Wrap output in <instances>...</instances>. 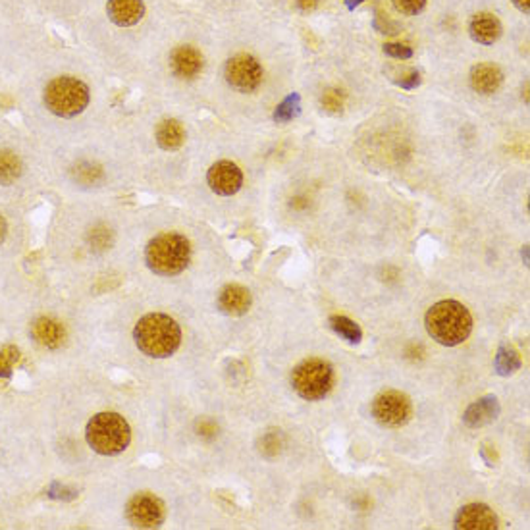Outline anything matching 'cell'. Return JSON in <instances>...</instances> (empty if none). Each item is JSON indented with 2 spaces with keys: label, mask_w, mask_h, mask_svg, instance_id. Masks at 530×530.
Here are the masks:
<instances>
[{
  "label": "cell",
  "mask_w": 530,
  "mask_h": 530,
  "mask_svg": "<svg viewBox=\"0 0 530 530\" xmlns=\"http://www.w3.org/2000/svg\"><path fill=\"white\" fill-rule=\"evenodd\" d=\"M6 234H8V224H6V219L3 214H0V244L6 239Z\"/></svg>",
  "instance_id": "obj_33"
},
{
  "label": "cell",
  "mask_w": 530,
  "mask_h": 530,
  "mask_svg": "<svg viewBox=\"0 0 530 530\" xmlns=\"http://www.w3.org/2000/svg\"><path fill=\"white\" fill-rule=\"evenodd\" d=\"M89 244L93 245L91 249L95 251H104L112 245V234L111 230H106V228L99 226V228H93L91 234H89Z\"/></svg>",
  "instance_id": "obj_27"
},
{
  "label": "cell",
  "mask_w": 530,
  "mask_h": 530,
  "mask_svg": "<svg viewBox=\"0 0 530 530\" xmlns=\"http://www.w3.org/2000/svg\"><path fill=\"white\" fill-rule=\"evenodd\" d=\"M335 384V370L330 360L320 357L303 359L292 370V385L305 402H320Z\"/></svg>",
  "instance_id": "obj_5"
},
{
  "label": "cell",
  "mask_w": 530,
  "mask_h": 530,
  "mask_svg": "<svg viewBox=\"0 0 530 530\" xmlns=\"http://www.w3.org/2000/svg\"><path fill=\"white\" fill-rule=\"evenodd\" d=\"M425 327L434 342L445 347H455L467 342L471 335L473 317L460 301L445 299L426 311Z\"/></svg>",
  "instance_id": "obj_1"
},
{
  "label": "cell",
  "mask_w": 530,
  "mask_h": 530,
  "mask_svg": "<svg viewBox=\"0 0 530 530\" xmlns=\"http://www.w3.org/2000/svg\"><path fill=\"white\" fill-rule=\"evenodd\" d=\"M297 6L303 12H312L319 6V0H297Z\"/></svg>",
  "instance_id": "obj_32"
},
{
  "label": "cell",
  "mask_w": 530,
  "mask_h": 530,
  "mask_svg": "<svg viewBox=\"0 0 530 530\" xmlns=\"http://www.w3.org/2000/svg\"><path fill=\"white\" fill-rule=\"evenodd\" d=\"M89 87L78 78H54L43 93L45 106L58 118H76L89 104Z\"/></svg>",
  "instance_id": "obj_6"
},
{
  "label": "cell",
  "mask_w": 530,
  "mask_h": 530,
  "mask_svg": "<svg viewBox=\"0 0 530 530\" xmlns=\"http://www.w3.org/2000/svg\"><path fill=\"white\" fill-rule=\"evenodd\" d=\"M74 179L83 186H95L103 179V170L96 164L81 162L74 168Z\"/></svg>",
  "instance_id": "obj_25"
},
{
  "label": "cell",
  "mask_w": 530,
  "mask_h": 530,
  "mask_svg": "<svg viewBox=\"0 0 530 530\" xmlns=\"http://www.w3.org/2000/svg\"><path fill=\"white\" fill-rule=\"evenodd\" d=\"M498 415H500L498 397L486 395V397H480L478 402L467 407V411L463 415V423L468 428H482V426L493 423V420L498 418Z\"/></svg>",
  "instance_id": "obj_15"
},
{
  "label": "cell",
  "mask_w": 530,
  "mask_h": 530,
  "mask_svg": "<svg viewBox=\"0 0 530 530\" xmlns=\"http://www.w3.org/2000/svg\"><path fill=\"white\" fill-rule=\"evenodd\" d=\"M328 324H330V328H332L337 335L344 337V340H345L347 344L357 345V344H360V340H363V330H360L359 324H357L355 320H352V319L335 315V317H330V319H328Z\"/></svg>",
  "instance_id": "obj_22"
},
{
  "label": "cell",
  "mask_w": 530,
  "mask_h": 530,
  "mask_svg": "<svg viewBox=\"0 0 530 530\" xmlns=\"http://www.w3.org/2000/svg\"><path fill=\"white\" fill-rule=\"evenodd\" d=\"M370 413L384 428H402L413 417V403L400 390H384L372 400Z\"/></svg>",
  "instance_id": "obj_7"
},
{
  "label": "cell",
  "mask_w": 530,
  "mask_h": 530,
  "mask_svg": "<svg viewBox=\"0 0 530 530\" xmlns=\"http://www.w3.org/2000/svg\"><path fill=\"white\" fill-rule=\"evenodd\" d=\"M345 99L347 95L344 89L340 87H330L322 93V99H320V104L324 111H327L328 114L332 116H337L344 112V106H345Z\"/></svg>",
  "instance_id": "obj_24"
},
{
  "label": "cell",
  "mask_w": 530,
  "mask_h": 530,
  "mask_svg": "<svg viewBox=\"0 0 530 530\" xmlns=\"http://www.w3.org/2000/svg\"><path fill=\"white\" fill-rule=\"evenodd\" d=\"M345 3H347V8L349 10H353L355 6H359L360 3H363V0H345Z\"/></svg>",
  "instance_id": "obj_35"
},
{
  "label": "cell",
  "mask_w": 530,
  "mask_h": 530,
  "mask_svg": "<svg viewBox=\"0 0 530 530\" xmlns=\"http://www.w3.org/2000/svg\"><path fill=\"white\" fill-rule=\"evenodd\" d=\"M468 31H471L473 41L478 45H493L501 37V21L493 16L488 14V12H482V14H476L471 20V26H468Z\"/></svg>",
  "instance_id": "obj_16"
},
{
  "label": "cell",
  "mask_w": 530,
  "mask_h": 530,
  "mask_svg": "<svg viewBox=\"0 0 530 530\" xmlns=\"http://www.w3.org/2000/svg\"><path fill=\"white\" fill-rule=\"evenodd\" d=\"M513 4L519 8L523 14H528L530 12V0H513Z\"/></svg>",
  "instance_id": "obj_34"
},
{
  "label": "cell",
  "mask_w": 530,
  "mask_h": 530,
  "mask_svg": "<svg viewBox=\"0 0 530 530\" xmlns=\"http://www.w3.org/2000/svg\"><path fill=\"white\" fill-rule=\"evenodd\" d=\"M503 83V74L493 64H476L471 70V87L480 95L498 93Z\"/></svg>",
  "instance_id": "obj_18"
},
{
  "label": "cell",
  "mask_w": 530,
  "mask_h": 530,
  "mask_svg": "<svg viewBox=\"0 0 530 530\" xmlns=\"http://www.w3.org/2000/svg\"><path fill=\"white\" fill-rule=\"evenodd\" d=\"M106 14L116 26L131 28L143 20L145 4L143 0H108Z\"/></svg>",
  "instance_id": "obj_14"
},
{
  "label": "cell",
  "mask_w": 530,
  "mask_h": 530,
  "mask_svg": "<svg viewBox=\"0 0 530 530\" xmlns=\"http://www.w3.org/2000/svg\"><path fill=\"white\" fill-rule=\"evenodd\" d=\"M191 261L189 239L182 234H161L149 241L145 249V262L151 272L159 276L182 274Z\"/></svg>",
  "instance_id": "obj_3"
},
{
  "label": "cell",
  "mask_w": 530,
  "mask_h": 530,
  "mask_svg": "<svg viewBox=\"0 0 530 530\" xmlns=\"http://www.w3.org/2000/svg\"><path fill=\"white\" fill-rule=\"evenodd\" d=\"M521 357L513 345L501 344L498 347L496 359H493V369H496L500 377H513L515 372L521 369Z\"/></svg>",
  "instance_id": "obj_20"
},
{
  "label": "cell",
  "mask_w": 530,
  "mask_h": 530,
  "mask_svg": "<svg viewBox=\"0 0 530 530\" xmlns=\"http://www.w3.org/2000/svg\"><path fill=\"white\" fill-rule=\"evenodd\" d=\"M224 76L232 89L239 93H253L262 83V66L253 54L239 53L226 62Z\"/></svg>",
  "instance_id": "obj_8"
},
{
  "label": "cell",
  "mask_w": 530,
  "mask_h": 530,
  "mask_svg": "<svg viewBox=\"0 0 530 530\" xmlns=\"http://www.w3.org/2000/svg\"><path fill=\"white\" fill-rule=\"evenodd\" d=\"M126 519L136 528H159L166 519V505L154 493H136L126 503Z\"/></svg>",
  "instance_id": "obj_9"
},
{
  "label": "cell",
  "mask_w": 530,
  "mask_h": 530,
  "mask_svg": "<svg viewBox=\"0 0 530 530\" xmlns=\"http://www.w3.org/2000/svg\"><path fill=\"white\" fill-rule=\"evenodd\" d=\"M280 434H276V432H270V434H267V436H262V440H261V453H264V455H269V450H272L270 451V455H276L280 451Z\"/></svg>",
  "instance_id": "obj_30"
},
{
  "label": "cell",
  "mask_w": 530,
  "mask_h": 530,
  "mask_svg": "<svg viewBox=\"0 0 530 530\" xmlns=\"http://www.w3.org/2000/svg\"><path fill=\"white\" fill-rule=\"evenodd\" d=\"M301 114V96L299 93H292L289 96L276 106L274 111V122L276 124H287Z\"/></svg>",
  "instance_id": "obj_23"
},
{
  "label": "cell",
  "mask_w": 530,
  "mask_h": 530,
  "mask_svg": "<svg viewBox=\"0 0 530 530\" xmlns=\"http://www.w3.org/2000/svg\"><path fill=\"white\" fill-rule=\"evenodd\" d=\"M170 68L174 76L179 79L197 78L204 68L203 54L193 46H178L170 54Z\"/></svg>",
  "instance_id": "obj_13"
},
{
  "label": "cell",
  "mask_w": 530,
  "mask_h": 530,
  "mask_svg": "<svg viewBox=\"0 0 530 530\" xmlns=\"http://www.w3.org/2000/svg\"><path fill=\"white\" fill-rule=\"evenodd\" d=\"M134 340L143 355L151 359H168L182 344V328L164 312H151L136 324Z\"/></svg>",
  "instance_id": "obj_2"
},
{
  "label": "cell",
  "mask_w": 530,
  "mask_h": 530,
  "mask_svg": "<svg viewBox=\"0 0 530 530\" xmlns=\"http://www.w3.org/2000/svg\"><path fill=\"white\" fill-rule=\"evenodd\" d=\"M500 526L498 515L486 503H468L457 511V530H496Z\"/></svg>",
  "instance_id": "obj_11"
},
{
  "label": "cell",
  "mask_w": 530,
  "mask_h": 530,
  "mask_svg": "<svg viewBox=\"0 0 530 530\" xmlns=\"http://www.w3.org/2000/svg\"><path fill=\"white\" fill-rule=\"evenodd\" d=\"M23 164L20 156L12 151H0V186H10L20 179Z\"/></svg>",
  "instance_id": "obj_21"
},
{
  "label": "cell",
  "mask_w": 530,
  "mask_h": 530,
  "mask_svg": "<svg viewBox=\"0 0 530 530\" xmlns=\"http://www.w3.org/2000/svg\"><path fill=\"white\" fill-rule=\"evenodd\" d=\"M89 448L104 457H114L128 450L131 442V428L128 420L118 413H96L86 428Z\"/></svg>",
  "instance_id": "obj_4"
},
{
  "label": "cell",
  "mask_w": 530,
  "mask_h": 530,
  "mask_svg": "<svg viewBox=\"0 0 530 530\" xmlns=\"http://www.w3.org/2000/svg\"><path fill=\"white\" fill-rule=\"evenodd\" d=\"M154 137H156V143H159L161 149H164V151H178L184 145V141H186V129L174 118L162 120V122L159 126H156Z\"/></svg>",
  "instance_id": "obj_19"
},
{
  "label": "cell",
  "mask_w": 530,
  "mask_h": 530,
  "mask_svg": "<svg viewBox=\"0 0 530 530\" xmlns=\"http://www.w3.org/2000/svg\"><path fill=\"white\" fill-rule=\"evenodd\" d=\"M397 86L403 87V89H415V87L420 86V74L413 70L407 78H402L400 81H397Z\"/></svg>",
  "instance_id": "obj_31"
},
{
  "label": "cell",
  "mask_w": 530,
  "mask_h": 530,
  "mask_svg": "<svg viewBox=\"0 0 530 530\" xmlns=\"http://www.w3.org/2000/svg\"><path fill=\"white\" fill-rule=\"evenodd\" d=\"M393 6L403 16H417L425 10L426 0H393Z\"/></svg>",
  "instance_id": "obj_28"
},
{
  "label": "cell",
  "mask_w": 530,
  "mask_h": 530,
  "mask_svg": "<svg viewBox=\"0 0 530 530\" xmlns=\"http://www.w3.org/2000/svg\"><path fill=\"white\" fill-rule=\"evenodd\" d=\"M33 340L46 349H58L64 344L66 330L60 322L53 319H37L31 324Z\"/></svg>",
  "instance_id": "obj_17"
},
{
  "label": "cell",
  "mask_w": 530,
  "mask_h": 530,
  "mask_svg": "<svg viewBox=\"0 0 530 530\" xmlns=\"http://www.w3.org/2000/svg\"><path fill=\"white\" fill-rule=\"evenodd\" d=\"M207 182L212 193L220 197H232L244 186V172L232 161H219L211 166Z\"/></svg>",
  "instance_id": "obj_10"
},
{
  "label": "cell",
  "mask_w": 530,
  "mask_h": 530,
  "mask_svg": "<svg viewBox=\"0 0 530 530\" xmlns=\"http://www.w3.org/2000/svg\"><path fill=\"white\" fill-rule=\"evenodd\" d=\"M219 309L228 317H244L253 305V295L247 287L239 284H228L219 294Z\"/></svg>",
  "instance_id": "obj_12"
},
{
  "label": "cell",
  "mask_w": 530,
  "mask_h": 530,
  "mask_svg": "<svg viewBox=\"0 0 530 530\" xmlns=\"http://www.w3.org/2000/svg\"><path fill=\"white\" fill-rule=\"evenodd\" d=\"M384 54H388L392 58H400V60H407L413 56V48L407 46V45H397V43H385L384 45Z\"/></svg>",
  "instance_id": "obj_29"
},
{
  "label": "cell",
  "mask_w": 530,
  "mask_h": 530,
  "mask_svg": "<svg viewBox=\"0 0 530 530\" xmlns=\"http://www.w3.org/2000/svg\"><path fill=\"white\" fill-rule=\"evenodd\" d=\"M18 359H20V353L16 347L6 345L0 349V377L8 378L12 375V369H14V365L18 363Z\"/></svg>",
  "instance_id": "obj_26"
}]
</instances>
